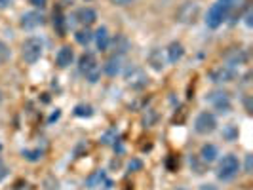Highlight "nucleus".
<instances>
[{"label": "nucleus", "instance_id": "2eb2a0df", "mask_svg": "<svg viewBox=\"0 0 253 190\" xmlns=\"http://www.w3.org/2000/svg\"><path fill=\"white\" fill-rule=\"evenodd\" d=\"M103 71H105V75L116 76L120 71H122V57H120V55L109 57V59L105 61V65H103Z\"/></svg>", "mask_w": 253, "mask_h": 190}, {"label": "nucleus", "instance_id": "423d86ee", "mask_svg": "<svg viewBox=\"0 0 253 190\" xmlns=\"http://www.w3.org/2000/svg\"><path fill=\"white\" fill-rule=\"evenodd\" d=\"M124 78H126L127 84L135 89L145 88V86L149 84V76H147V73L141 69L139 65H135V63L127 65L126 73H124Z\"/></svg>", "mask_w": 253, "mask_h": 190}, {"label": "nucleus", "instance_id": "a211bd4d", "mask_svg": "<svg viewBox=\"0 0 253 190\" xmlns=\"http://www.w3.org/2000/svg\"><path fill=\"white\" fill-rule=\"evenodd\" d=\"M113 48H114V55H120L122 57L129 50V40L124 35H116L113 38Z\"/></svg>", "mask_w": 253, "mask_h": 190}, {"label": "nucleus", "instance_id": "4468645a", "mask_svg": "<svg viewBox=\"0 0 253 190\" xmlns=\"http://www.w3.org/2000/svg\"><path fill=\"white\" fill-rule=\"evenodd\" d=\"M76 19H78V23L84 27H89L95 23V19H97V13L95 10H91V8H80L78 12H76Z\"/></svg>", "mask_w": 253, "mask_h": 190}, {"label": "nucleus", "instance_id": "20e7f679", "mask_svg": "<svg viewBox=\"0 0 253 190\" xmlns=\"http://www.w3.org/2000/svg\"><path fill=\"white\" fill-rule=\"evenodd\" d=\"M240 171V162L234 154H227L221 164H219V169H217V177L221 181H230V179L236 177V173Z\"/></svg>", "mask_w": 253, "mask_h": 190}, {"label": "nucleus", "instance_id": "c756f323", "mask_svg": "<svg viewBox=\"0 0 253 190\" xmlns=\"http://www.w3.org/2000/svg\"><path fill=\"white\" fill-rule=\"evenodd\" d=\"M111 2H113L114 6H127L131 0H111Z\"/></svg>", "mask_w": 253, "mask_h": 190}, {"label": "nucleus", "instance_id": "6ab92c4d", "mask_svg": "<svg viewBox=\"0 0 253 190\" xmlns=\"http://www.w3.org/2000/svg\"><path fill=\"white\" fill-rule=\"evenodd\" d=\"M75 40L80 46H88L89 42L93 40V35H91V31H89L88 27H84V29H80V31L75 33Z\"/></svg>", "mask_w": 253, "mask_h": 190}, {"label": "nucleus", "instance_id": "393cba45", "mask_svg": "<svg viewBox=\"0 0 253 190\" xmlns=\"http://www.w3.org/2000/svg\"><path fill=\"white\" fill-rule=\"evenodd\" d=\"M10 55H12V51H10V46L6 44V42H2L0 40V65H4L8 59H10Z\"/></svg>", "mask_w": 253, "mask_h": 190}, {"label": "nucleus", "instance_id": "a878e982", "mask_svg": "<svg viewBox=\"0 0 253 190\" xmlns=\"http://www.w3.org/2000/svg\"><path fill=\"white\" fill-rule=\"evenodd\" d=\"M154 120H156V113H154L152 109H149V111H147V114H145V118H143V124L149 127V126H152V124H154Z\"/></svg>", "mask_w": 253, "mask_h": 190}, {"label": "nucleus", "instance_id": "7ed1b4c3", "mask_svg": "<svg viewBox=\"0 0 253 190\" xmlns=\"http://www.w3.org/2000/svg\"><path fill=\"white\" fill-rule=\"evenodd\" d=\"M42 51H44V44L42 40L37 37L27 38L25 42L21 44V57L25 59V63L35 65L42 57Z\"/></svg>", "mask_w": 253, "mask_h": 190}, {"label": "nucleus", "instance_id": "9d476101", "mask_svg": "<svg viewBox=\"0 0 253 190\" xmlns=\"http://www.w3.org/2000/svg\"><path fill=\"white\" fill-rule=\"evenodd\" d=\"M21 29H37V27L44 25V13L38 12V10H33V12H25L21 15V21H19Z\"/></svg>", "mask_w": 253, "mask_h": 190}, {"label": "nucleus", "instance_id": "cd10ccee", "mask_svg": "<svg viewBox=\"0 0 253 190\" xmlns=\"http://www.w3.org/2000/svg\"><path fill=\"white\" fill-rule=\"evenodd\" d=\"M246 173H252V154L246 156Z\"/></svg>", "mask_w": 253, "mask_h": 190}, {"label": "nucleus", "instance_id": "473e14b6", "mask_svg": "<svg viewBox=\"0 0 253 190\" xmlns=\"http://www.w3.org/2000/svg\"><path fill=\"white\" fill-rule=\"evenodd\" d=\"M6 177V167H4V164H2V160H0V179Z\"/></svg>", "mask_w": 253, "mask_h": 190}, {"label": "nucleus", "instance_id": "2f4dec72", "mask_svg": "<svg viewBox=\"0 0 253 190\" xmlns=\"http://www.w3.org/2000/svg\"><path fill=\"white\" fill-rule=\"evenodd\" d=\"M139 167H141L139 160H133V162H129V169H139Z\"/></svg>", "mask_w": 253, "mask_h": 190}, {"label": "nucleus", "instance_id": "412c9836", "mask_svg": "<svg viewBox=\"0 0 253 190\" xmlns=\"http://www.w3.org/2000/svg\"><path fill=\"white\" fill-rule=\"evenodd\" d=\"M42 154H44V152L40 151V149H37V151H23L21 152V156L25 158L27 162H40V160H42Z\"/></svg>", "mask_w": 253, "mask_h": 190}, {"label": "nucleus", "instance_id": "7c9ffc66", "mask_svg": "<svg viewBox=\"0 0 253 190\" xmlns=\"http://www.w3.org/2000/svg\"><path fill=\"white\" fill-rule=\"evenodd\" d=\"M13 0H0V10H4V8H8V6H12Z\"/></svg>", "mask_w": 253, "mask_h": 190}, {"label": "nucleus", "instance_id": "0eeeda50", "mask_svg": "<svg viewBox=\"0 0 253 190\" xmlns=\"http://www.w3.org/2000/svg\"><path fill=\"white\" fill-rule=\"evenodd\" d=\"M194 129L196 133L200 135H208V133H213L217 129V118L213 113H200L194 120Z\"/></svg>", "mask_w": 253, "mask_h": 190}, {"label": "nucleus", "instance_id": "c9c22d12", "mask_svg": "<svg viewBox=\"0 0 253 190\" xmlns=\"http://www.w3.org/2000/svg\"><path fill=\"white\" fill-rule=\"evenodd\" d=\"M175 190H189V189H183V187H181V189H175Z\"/></svg>", "mask_w": 253, "mask_h": 190}, {"label": "nucleus", "instance_id": "1a4fd4ad", "mask_svg": "<svg viewBox=\"0 0 253 190\" xmlns=\"http://www.w3.org/2000/svg\"><path fill=\"white\" fill-rule=\"evenodd\" d=\"M210 78H211V82H217V84H227L236 78V71L230 65H221L210 73Z\"/></svg>", "mask_w": 253, "mask_h": 190}, {"label": "nucleus", "instance_id": "39448f33", "mask_svg": "<svg viewBox=\"0 0 253 190\" xmlns=\"http://www.w3.org/2000/svg\"><path fill=\"white\" fill-rule=\"evenodd\" d=\"M200 17V4L198 2H185L175 13V19L185 25H194Z\"/></svg>", "mask_w": 253, "mask_h": 190}, {"label": "nucleus", "instance_id": "f3484780", "mask_svg": "<svg viewBox=\"0 0 253 190\" xmlns=\"http://www.w3.org/2000/svg\"><path fill=\"white\" fill-rule=\"evenodd\" d=\"M200 160H202L204 164H211V162H215L217 156H219V151H217L215 145H204L202 149H200Z\"/></svg>", "mask_w": 253, "mask_h": 190}, {"label": "nucleus", "instance_id": "aec40b11", "mask_svg": "<svg viewBox=\"0 0 253 190\" xmlns=\"http://www.w3.org/2000/svg\"><path fill=\"white\" fill-rule=\"evenodd\" d=\"M93 114V109L89 105H76L75 107V116L78 118H89Z\"/></svg>", "mask_w": 253, "mask_h": 190}, {"label": "nucleus", "instance_id": "ddd939ff", "mask_svg": "<svg viewBox=\"0 0 253 190\" xmlns=\"http://www.w3.org/2000/svg\"><path fill=\"white\" fill-rule=\"evenodd\" d=\"M147 61L151 65L152 69L156 71V73H160V71H164L166 67V59H164V53L160 48H154V50L149 53V57H147Z\"/></svg>", "mask_w": 253, "mask_h": 190}, {"label": "nucleus", "instance_id": "dca6fc26", "mask_svg": "<svg viewBox=\"0 0 253 190\" xmlns=\"http://www.w3.org/2000/svg\"><path fill=\"white\" fill-rule=\"evenodd\" d=\"M166 53H168V61H169V63H177L179 59L185 55V48H183L181 42H171V44L168 46Z\"/></svg>", "mask_w": 253, "mask_h": 190}, {"label": "nucleus", "instance_id": "6e6552de", "mask_svg": "<svg viewBox=\"0 0 253 190\" xmlns=\"http://www.w3.org/2000/svg\"><path fill=\"white\" fill-rule=\"evenodd\" d=\"M206 101H210L213 107H215L217 113L225 114L230 111V95L223 89H217V91H211L206 95Z\"/></svg>", "mask_w": 253, "mask_h": 190}, {"label": "nucleus", "instance_id": "4be33fe9", "mask_svg": "<svg viewBox=\"0 0 253 190\" xmlns=\"http://www.w3.org/2000/svg\"><path fill=\"white\" fill-rule=\"evenodd\" d=\"M53 27L57 29V33H59L61 37H65V19H63V15H61V12L53 13Z\"/></svg>", "mask_w": 253, "mask_h": 190}, {"label": "nucleus", "instance_id": "f03ea898", "mask_svg": "<svg viewBox=\"0 0 253 190\" xmlns=\"http://www.w3.org/2000/svg\"><path fill=\"white\" fill-rule=\"evenodd\" d=\"M78 69H80V73L84 75V78L88 80L89 84H95V82L101 78V67L97 63V57H95L91 51H86V53L80 57Z\"/></svg>", "mask_w": 253, "mask_h": 190}, {"label": "nucleus", "instance_id": "72a5a7b5", "mask_svg": "<svg viewBox=\"0 0 253 190\" xmlns=\"http://www.w3.org/2000/svg\"><path fill=\"white\" fill-rule=\"evenodd\" d=\"M200 190H217V187H215V185H202V187H200Z\"/></svg>", "mask_w": 253, "mask_h": 190}, {"label": "nucleus", "instance_id": "9b49d317", "mask_svg": "<svg viewBox=\"0 0 253 190\" xmlns=\"http://www.w3.org/2000/svg\"><path fill=\"white\" fill-rule=\"evenodd\" d=\"M93 40L97 44V50L99 51H107L109 46H111V37H109V29L107 27H99L93 35Z\"/></svg>", "mask_w": 253, "mask_h": 190}, {"label": "nucleus", "instance_id": "f257e3e1", "mask_svg": "<svg viewBox=\"0 0 253 190\" xmlns=\"http://www.w3.org/2000/svg\"><path fill=\"white\" fill-rule=\"evenodd\" d=\"M238 2L240 0H217L206 13V25L210 29H219L228 19V15L234 12Z\"/></svg>", "mask_w": 253, "mask_h": 190}, {"label": "nucleus", "instance_id": "c85d7f7f", "mask_svg": "<svg viewBox=\"0 0 253 190\" xmlns=\"http://www.w3.org/2000/svg\"><path fill=\"white\" fill-rule=\"evenodd\" d=\"M252 17H253L252 10H248V13H246V17H244V19H246V25H248V27H252V25H253V23H252Z\"/></svg>", "mask_w": 253, "mask_h": 190}, {"label": "nucleus", "instance_id": "5701e85b", "mask_svg": "<svg viewBox=\"0 0 253 190\" xmlns=\"http://www.w3.org/2000/svg\"><path fill=\"white\" fill-rule=\"evenodd\" d=\"M103 181H107V177H105V171H97V173H93V175L88 179V187H89V189H95L97 185H101Z\"/></svg>", "mask_w": 253, "mask_h": 190}, {"label": "nucleus", "instance_id": "f8f14e48", "mask_svg": "<svg viewBox=\"0 0 253 190\" xmlns=\"http://www.w3.org/2000/svg\"><path fill=\"white\" fill-rule=\"evenodd\" d=\"M73 59H75V51L71 46H63L61 50L57 51V57H55V63L59 69H67L69 65L73 63Z\"/></svg>", "mask_w": 253, "mask_h": 190}, {"label": "nucleus", "instance_id": "f704fd0d", "mask_svg": "<svg viewBox=\"0 0 253 190\" xmlns=\"http://www.w3.org/2000/svg\"><path fill=\"white\" fill-rule=\"evenodd\" d=\"M59 114H61V113H59V111H57V113H55V114H51L50 122H53V120H57V118H59Z\"/></svg>", "mask_w": 253, "mask_h": 190}, {"label": "nucleus", "instance_id": "bb28decb", "mask_svg": "<svg viewBox=\"0 0 253 190\" xmlns=\"http://www.w3.org/2000/svg\"><path fill=\"white\" fill-rule=\"evenodd\" d=\"M29 4L35 6V8H44L48 4V0H29Z\"/></svg>", "mask_w": 253, "mask_h": 190}, {"label": "nucleus", "instance_id": "b1692460", "mask_svg": "<svg viewBox=\"0 0 253 190\" xmlns=\"http://www.w3.org/2000/svg\"><path fill=\"white\" fill-rule=\"evenodd\" d=\"M190 167H192L194 173H198V175H202L204 171H206V164H204L200 158H196V156L190 158Z\"/></svg>", "mask_w": 253, "mask_h": 190}]
</instances>
